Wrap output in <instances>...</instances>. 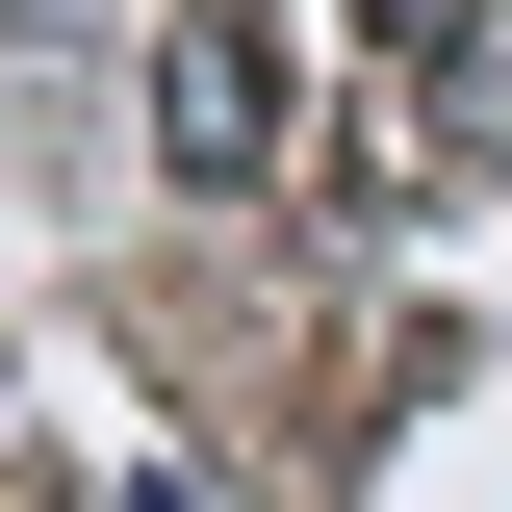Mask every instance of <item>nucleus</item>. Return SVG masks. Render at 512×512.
<instances>
[{
    "instance_id": "nucleus-1",
    "label": "nucleus",
    "mask_w": 512,
    "mask_h": 512,
    "mask_svg": "<svg viewBox=\"0 0 512 512\" xmlns=\"http://www.w3.org/2000/svg\"><path fill=\"white\" fill-rule=\"evenodd\" d=\"M154 154H180L205 205L282 154V26H256V0H154Z\"/></svg>"
},
{
    "instance_id": "nucleus-2",
    "label": "nucleus",
    "mask_w": 512,
    "mask_h": 512,
    "mask_svg": "<svg viewBox=\"0 0 512 512\" xmlns=\"http://www.w3.org/2000/svg\"><path fill=\"white\" fill-rule=\"evenodd\" d=\"M359 26H384L410 77H436V52H487V0H359Z\"/></svg>"
}]
</instances>
